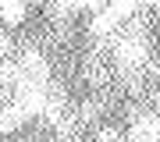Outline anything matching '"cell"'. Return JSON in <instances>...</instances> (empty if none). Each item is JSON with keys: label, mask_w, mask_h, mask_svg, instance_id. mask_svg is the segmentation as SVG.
<instances>
[{"label": "cell", "mask_w": 160, "mask_h": 142, "mask_svg": "<svg viewBox=\"0 0 160 142\" xmlns=\"http://www.w3.org/2000/svg\"><path fill=\"white\" fill-rule=\"evenodd\" d=\"M29 117H32V114L25 110V107H18V103H14V107H4V110H0V135H11V131H18Z\"/></svg>", "instance_id": "obj_1"}, {"label": "cell", "mask_w": 160, "mask_h": 142, "mask_svg": "<svg viewBox=\"0 0 160 142\" xmlns=\"http://www.w3.org/2000/svg\"><path fill=\"white\" fill-rule=\"evenodd\" d=\"M118 28H121V22H118V18L107 11V7H103V11H100V14L89 22V32H92V36H100V39H110Z\"/></svg>", "instance_id": "obj_2"}, {"label": "cell", "mask_w": 160, "mask_h": 142, "mask_svg": "<svg viewBox=\"0 0 160 142\" xmlns=\"http://www.w3.org/2000/svg\"><path fill=\"white\" fill-rule=\"evenodd\" d=\"M25 18H29V7H25V4H18V0L0 4V22H4V25L18 28V25H25Z\"/></svg>", "instance_id": "obj_3"}, {"label": "cell", "mask_w": 160, "mask_h": 142, "mask_svg": "<svg viewBox=\"0 0 160 142\" xmlns=\"http://www.w3.org/2000/svg\"><path fill=\"white\" fill-rule=\"evenodd\" d=\"M96 142H125V139H121V135H118L114 128H103L100 135H96Z\"/></svg>", "instance_id": "obj_4"}, {"label": "cell", "mask_w": 160, "mask_h": 142, "mask_svg": "<svg viewBox=\"0 0 160 142\" xmlns=\"http://www.w3.org/2000/svg\"><path fill=\"white\" fill-rule=\"evenodd\" d=\"M7 53H11V39H7V36H0V61H4Z\"/></svg>", "instance_id": "obj_5"}]
</instances>
